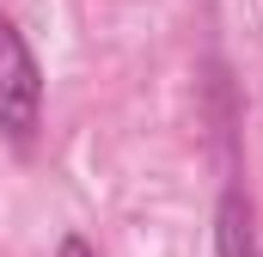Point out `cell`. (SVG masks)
<instances>
[{"label": "cell", "instance_id": "6da1fadb", "mask_svg": "<svg viewBox=\"0 0 263 257\" xmlns=\"http://www.w3.org/2000/svg\"><path fill=\"white\" fill-rule=\"evenodd\" d=\"M43 128V62L31 37L0 12V135L12 153H31Z\"/></svg>", "mask_w": 263, "mask_h": 257}, {"label": "cell", "instance_id": "7a4b0ae2", "mask_svg": "<svg viewBox=\"0 0 263 257\" xmlns=\"http://www.w3.org/2000/svg\"><path fill=\"white\" fill-rule=\"evenodd\" d=\"M196 117L208 128V147L227 172V184H239V128H245V98H239V80L233 62L220 49H208L196 62Z\"/></svg>", "mask_w": 263, "mask_h": 257}, {"label": "cell", "instance_id": "3957f363", "mask_svg": "<svg viewBox=\"0 0 263 257\" xmlns=\"http://www.w3.org/2000/svg\"><path fill=\"white\" fill-rule=\"evenodd\" d=\"M214 257H263L257 202L245 184H220L214 196Z\"/></svg>", "mask_w": 263, "mask_h": 257}, {"label": "cell", "instance_id": "277c9868", "mask_svg": "<svg viewBox=\"0 0 263 257\" xmlns=\"http://www.w3.org/2000/svg\"><path fill=\"white\" fill-rule=\"evenodd\" d=\"M55 257H104V251H98V245H92L80 227H67L62 239H55Z\"/></svg>", "mask_w": 263, "mask_h": 257}]
</instances>
